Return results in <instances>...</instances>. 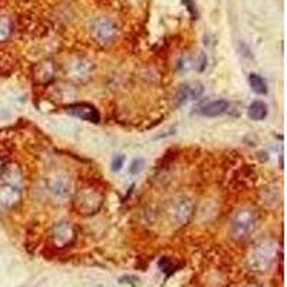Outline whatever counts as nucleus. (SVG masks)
<instances>
[{"mask_svg":"<svg viewBox=\"0 0 287 287\" xmlns=\"http://www.w3.org/2000/svg\"><path fill=\"white\" fill-rule=\"evenodd\" d=\"M193 68H194V65H193V61L189 59L188 56H185L184 59H181V62H180V70L181 72H188Z\"/></svg>","mask_w":287,"mask_h":287,"instance_id":"nucleus-19","label":"nucleus"},{"mask_svg":"<svg viewBox=\"0 0 287 287\" xmlns=\"http://www.w3.org/2000/svg\"><path fill=\"white\" fill-rule=\"evenodd\" d=\"M249 83L251 91L257 93V95H266L267 93V82L257 74H250L249 75Z\"/></svg>","mask_w":287,"mask_h":287,"instance_id":"nucleus-14","label":"nucleus"},{"mask_svg":"<svg viewBox=\"0 0 287 287\" xmlns=\"http://www.w3.org/2000/svg\"><path fill=\"white\" fill-rule=\"evenodd\" d=\"M2 166H3V164H2V159H0V173H2Z\"/></svg>","mask_w":287,"mask_h":287,"instance_id":"nucleus-21","label":"nucleus"},{"mask_svg":"<svg viewBox=\"0 0 287 287\" xmlns=\"http://www.w3.org/2000/svg\"><path fill=\"white\" fill-rule=\"evenodd\" d=\"M249 118L253 121H263L266 119L267 113H269V108L263 101H253L249 106Z\"/></svg>","mask_w":287,"mask_h":287,"instance_id":"nucleus-13","label":"nucleus"},{"mask_svg":"<svg viewBox=\"0 0 287 287\" xmlns=\"http://www.w3.org/2000/svg\"><path fill=\"white\" fill-rule=\"evenodd\" d=\"M184 3L187 5V9H188V10H189V13H191V16H193L194 19H197V16H198V13H197L196 3H194L193 0H184Z\"/></svg>","mask_w":287,"mask_h":287,"instance_id":"nucleus-20","label":"nucleus"},{"mask_svg":"<svg viewBox=\"0 0 287 287\" xmlns=\"http://www.w3.org/2000/svg\"><path fill=\"white\" fill-rule=\"evenodd\" d=\"M22 197V178L20 174L9 168L2 175V184H0V205L12 208L15 207Z\"/></svg>","mask_w":287,"mask_h":287,"instance_id":"nucleus-1","label":"nucleus"},{"mask_svg":"<svg viewBox=\"0 0 287 287\" xmlns=\"http://www.w3.org/2000/svg\"><path fill=\"white\" fill-rule=\"evenodd\" d=\"M204 93V86L201 83H187L182 85L177 92V106H182L191 101H196Z\"/></svg>","mask_w":287,"mask_h":287,"instance_id":"nucleus-9","label":"nucleus"},{"mask_svg":"<svg viewBox=\"0 0 287 287\" xmlns=\"http://www.w3.org/2000/svg\"><path fill=\"white\" fill-rule=\"evenodd\" d=\"M53 237L56 238L58 244H68L74 237V230L68 221H59L53 226Z\"/></svg>","mask_w":287,"mask_h":287,"instance_id":"nucleus-12","label":"nucleus"},{"mask_svg":"<svg viewBox=\"0 0 287 287\" xmlns=\"http://www.w3.org/2000/svg\"><path fill=\"white\" fill-rule=\"evenodd\" d=\"M125 164V155H115L112 159V170L115 173H118V171H121L122 166Z\"/></svg>","mask_w":287,"mask_h":287,"instance_id":"nucleus-18","label":"nucleus"},{"mask_svg":"<svg viewBox=\"0 0 287 287\" xmlns=\"http://www.w3.org/2000/svg\"><path fill=\"white\" fill-rule=\"evenodd\" d=\"M159 269L162 270V272H165L166 274H171V273L174 272V265H173V260L171 258H168V257H162L161 260H159Z\"/></svg>","mask_w":287,"mask_h":287,"instance_id":"nucleus-16","label":"nucleus"},{"mask_svg":"<svg viewBox=\"0 0 287 287\" xmlns=\"http://www.w3.org/2000/svg\"><path fill=\"white\" fill-rule=\"evenodd\" d=\"M256 226L257 216L254 210L244 207L234 214L231 224H230V231L235 240H244L256 230Z\"/></svg>","mask_w":287,"mask_h":287,"instance_id":"nucleus-3","label":"nucleus"},{"mask_svg":"<svg viewBox=\"0 0 287 287\" xmlns=\"http://www.w3.org/2000/svg\"><path fill=\"white\" fill-rule=\"evenodd\" d=\"M277 247L272 240H260L254 244L249 254V265L256 272H266L276 258Z\"/></svg>","mask_w":287,"mask_h":287,"instance_id":"nucleus-2","label":"nucleus"},{"mask_svg":"<svg viewBox=\"0 0 287 287\" xmlns=\"http://www.w3.org/2000/svg\"><path fill=\"white\" fill-rule=\"evenodd\" d=\"M102 204V196L93 188H83L76 196L75 205L82 214H93Z\"/></svg>","mask_w":287,"mask_h":287,"instance_id":"nucleus-7","label":"nucleus"},{"mask_svg":"<svg viewBox=\"0 0 287 287\" xmlns=\"http://www.w3.org/2000/svg\"><path fill=\"white\" fill-rule=\"evenodd\" d=\"M249 287H258V286H249Z\"/></svg>","mask_w":287,"mask_h":287,"instance_id":"nucleus-22","label":"nucleus"},{"mask_svg":"<svg viewBox=\"0 0 287 287\" xmlns=\"http://www.w3.org/2000/svg\"><path fill=\"white\" fill-rule=\"evenodd\" d=\"M230 108V102L226 99H216V101H210L205 102L203 105H200L196 109V112L201 116H207V118H214V116H220L223 113H226Z\"/></svg>","mask_w":287,"mask_h":287,"instance_id":"nucleus-11","label":"nucleus"},{"mask_svg":"<svg viewBox=\"0 0 287 287\" xmlns=\"http://www.w3.org/2000/svg\"><path fill=\"white\" fill-rule=\"evenodd\" d=\"M65 111L76 116V118H79V119H83V121L95 122V124H98L101 121V115H99L98 109L91 104H86V102L66 105Z\"/></svg>","mask_w":287,"mask_h":287,"instance_id":"nucleus-8","label":"nucleus"},{"mask_svg":"<svg viewBox=\"0 0 287 287\" xmlns=\"http://www.w3.org/2000/svg\"><path fill=\"white\" fill-rule=\"evenodd\" d=\"M12 33V22L6 16H0V42H5Z\"/></svg>","mask_w":287,"mask_h":287,"instance_id":"nucleus-15","label":"nucleus"},{"mask_svg":"<svg viewBox=\"0 0 287 287\" xmlns=\"http://www.w3.org/2000/svg\"><path fill=\"white\" fill-rule=\"evenodd\" d=\"M144 158H135L132 162H131V166H129V173L131 174H139L142 171L144 168Z\"/></svg>","mask_w":287,"mask_h":287,"instance_id":"nucleus-17","label":"nucleus"},{"mask_svg":"<svg viewBox=\"0 0 287 287\" xmlns=\"http://www.w3.org/2000/svg\"><path fill=\"white\" fill-rule=\"evenodd\" d=\"M193 201L188 197L178 196L174 197L173 200H170L168 207H166V216L171 223H174L175 226H184L187 224L193 216Z\"/></svg>","mask_w":287,"mask_h":287,"instance_id":"nucleus-4","label":"nucleus"},{"mask_svg":"<svg viewBox=\"0 0 287 287\" xmlns=\"http://www.w3.org/2000/svg\"><path fill=\"white\" fill-rule=\"evenodd\" d=\"M45 184L47 191L59 198H66L72 193V181H70L69 175L62 171H56L53 174L47 175Z\"/></svg>","mask_w":287,"mask_h":287,"instance_id":"nucleus-6","label":"nucleus"},{"mask_svg":"<svg viewBox=\"0 0 287 287\" xmlns=\"http://www.w3.org/2000/svg\"><path fill=\"white\" fill-rule=\"evenodd\" d=\"M91 32L93 39L101 43V45H108L111 43L115 36H116V25L112 19L109 17H97L92 22Z\"/></svg>","mask_w":287,"mask_h":287,"instance_id":"nucleus-5","label":"nucleus"},{"mask_svg":"<svg viewBox=\"0 0 287 287\" xmlns=\"http://www.w3.org/2000/svg\"><path fill=\"white\" fill-rule=\"evenodd\" d=\"M92 69H93V63L91 61H88L86 58H82V56L75 58L68 65L69 75L76 81H83V79L89 78Z\"/></svg>","mask_w":287,"mask_h":287,"instance_id":"nucleus-10","label":"nucleus"}]
</instances>
